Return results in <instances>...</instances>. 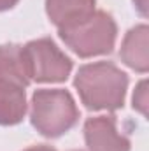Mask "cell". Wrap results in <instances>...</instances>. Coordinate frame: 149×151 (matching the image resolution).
<instances>
[{"label": "cell", "instance_id": "4fadbf2b", "mask_svg": "<svg viewBox=\"0 0 149 151\" xmlns=\"http://www.w3.org/2000/svg\"><path fill=\"white\" fill-rule=\"evenodd\" d=\"M27 151H54V150H51L47 146H37V148H30V150H27Z\"/></svg>", "mask_w": 149, "mask_h": 151}, {"label": "cell", "instance_id": "277c9868", "mask_svg": "<svg viewBox=\"0 0 149 151\" xmlns=\"http://www.w3.org/2000/svg\"><path fill=\"white\" fill-rule=\"evenodd\" d=\"M30 79L40 83H56L67 79L72 62L47 39H39L23 47Z\"/></svg>", "mask_w": 149, "mask_h": 151}, {"label": "cell", "instance_id": "7c38bea8", "mask_svg": "<svg viewBox=\"0 0 149 151\" xmlns=\"http://www.w3.org/2000/svg\"><path fill=\"white\" fill-rule=\"evenodd\" d=\"M135 5H137V9L140 11V14H146V9H148V0H135Z\"/></svg>", "mask_w": 149, "mask_h": 151}, {"label": "cell", "instance_id": "6da1fadb", "mask_svg": "<svg viewBox=\"0 0 149 151\" xmlns=\"http://www.w3.org/2000/svg\"><path fill=\"white\" fill-rule=\"evenodd\" d=\"M126 84V74L107 62L84 65L75 77V88L88 109H117Z\"/></svg>", "mask_w": 149, "mask_h": 151}, {"label": "cell", "instance_id": "ba28073f", "mask_svg": "<svg viewBox=\"0 0 149 151\" xmlns=\"http://www.w3.org/2000/svg\"><path fill=\"white\" fill-rule=\"evenodd\" d=\"M121 58L123 62L139 70L146 72L149 67V55H148V27L140 25L128 32V35L123 40L121 46Z\"/></svg>", "mask_w": 149, "mask_h": 151}, {"label": "cell", "instance_id": "8992f818", "mask_svg": "<svg viewBox=\"0 0 149 151\" xmlns=\"http://www.w3.org/2000/svg\"><path fill=\"white\" fill-rule=\"evenodd\" d=\"M30 74L21 46H0V86L27 88Z\"/></svg>", "mask_w": 149, "mask_h": 151}, {"label": "cell", "instance_id": "9c48e42d", "mask_svg": "<svg viewBox=\"0 0 149 151\" xmlns=\"http://www.w3.org/2000/svg\"><path fill=\"white\" fill-rule=\"evenodd\" d=\"M27 111L25 88L0 86V123L14 125L19 123Z\"/></svg>", "mask_w": 149, "mask_h": 151}, {"label": "cell", "instance_id": "5b68a950", "mask_svg": "<svg viewBox=\"0 0 149 151\" xmlns=\"http://www.w3.org/2000/svg\"><path fill=\"white\" fill-rule=\"evenodd\" d=\"M84 137L90 151H128L130 141L116 130L112 116H98L84 125Z\"/></svg>", "mask_w": 149, "mask_h": 151}, {"label": "cell", "instance_id": "7a4b0ae2", "mask_svg": "<svg viewBox=\"0 0 149 151\" xmlns=\"http://www.w3.org/2000/svg\"><path fill=\"white\" fill-rule=\"evenodd\" d=\"M79 114L63 90H39L32 99V123L46 137H58L75 125Z\"/></svg>", "mask_w": 149, "mask_h": 151}, {"label": "cell", "instance_id": "52a82bcc", "mask_svg": "<svg viewBox=\"0 0 149 151\" xmlns=\"http://www.w3.org/2000/svg\"><path fill=\"white\" fill-rule=\"evenodd\" d=\"M95 0H47V14L58 28H67L93 14Z\"/></svg>", "mask_w": 149, "mask_h": 151}, {"label": "cell", "instance_id": "30bf717a", "mask_svg": "<svg viewBox=\"0 0 149 151\" xmlns=\"http://www.w3.org/2000/svg\"><path fill=\"white\" fill-rule=\"evenodd\" d=\"M133 107L137 109V111H140V113L148 114V83L146 81H142L139 86H137V90H135V95H133Z\"/></svg>", "mask_w": 149, "mask_h": 151}, {"label": "cell", "instance_id": "3957f363", "mask_svg": "<svg viewBox=\"0 0 149 151\" xmlns=\"http://www.w3.org/2000/svg\"><path fill=\"white\" fill-rule=\"evenodd\" d=\"M65 44L79 56L109 53L116 40V23L105 12H93L82 21L60 28Z\"/></svg>", "mask_w": 149, "mask_h": 151}, {"label": "cell", "instance_id": "8fae6325", "mask_svg": "<svg viewBox=\"0 0 149 151\" xmlns=\"http://www.w3.org/2000/svg\"><path fill=\"white\" fill-rule=\"evenodd\" d=\"M18 0H0V11H5V9H11L12 5H16Z\"/></svg>", "mask_w": 149, "mask_h": 151}]
</instances>
